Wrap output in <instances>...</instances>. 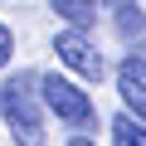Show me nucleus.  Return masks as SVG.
Wrapping results in <instances>:
<instances>
[{
  "label": "nucleus",
  "instance_id": "nucleus-2",
  "mask_svg": "<svg viewBox=\"0 0 146 146\" xmlns=\"http://www.w3.org/2000/svg\"><path fill=\"white\" fill-rule=\"evenodd\" d=\"M39 88H44V102L58 112V122H63V127H73V131L93 127V98L73 83V78H63V73H44Z\"/></svg>",
  "mask_w": 146,
  "mask_h": 146
},
{
  "label": "nucleus",
  "instance_id": "nucleus-4",
  "mask_svg": "<svg viewBox=\"0 0 146 146\" xmlns=\"http://www.w3.org/2000/svg\"><path fill=\"white\" fill-rule=\"evenodd\" d=\"M117 93H122L127 112H136V117L146 122V58L127 54V58L117 63Z\"/></svg>",
  "mask_w": 146,
  "mask_h": 146
},
{
  "label": "nucleus",
  "instance_id": "nucleus-8",
  "mask_svg": "<svg viewBox=\"0 0 146 146\" xmlns=\"http://www.w3.org/2000/svg\"><path fill=\"white\" fill-rule=\"evenodd\" d=\"M10 58H15V34H10L5 25H0V68H5Z\"/></svg>",
  "mask_w": 146,
  "mask_h": 146
},
{
  "label": "nucleus",
  "instance_id": "nucleus-1",
  "mask_svg": "<svg viewBox=\"0 0 146 146\" xmlns=\"http://www.w3.org/2000/svg\"><path fill=\"white\" fill-rule=\"evenodd\" d=\"M39 73H15L0 83V112L15 136V146H44V117H39Z\"/></svg>",
  "mask_w": 146,
  "mask_h": 146
},
{
  "label": "nucleus",
  "instance_id": "nucleus-6",
  "mask_svg": "<svg viewBox=\"0 0 146 146\" xmlns=\"http://www.w3.org/2000/svg\"><path fill=\"white\" fill-rule=\"evenodd\" d=\"M49 5H54V15H58V20L83 25V29L98 20V0H49Z\"/></svg>",
  "mask_w": 146,
  "mask_h": 146
},
{
  "label": "nucleus",
  "instance_id": "nucleus-10",
  "mask_svg": "<svg viewBox=\"0 0 146 146\" xmlns=\"http://www.w3.org/2000/svg\"><path fill=\"white\" fill-rule=\"evenodd\" d=\"M98 5H102V0H98Z\"/></svg>",
  "mask_w": 146,
  "mask_h": 146
},
{
  "label": "nucleus",
  "instance_id": "nucleus-5",
  "mask_svg": "<svg viewBox=\"0 0 146 146\" xmlns=\"http://www.w3.org/2000/svg\"><path fill=\"white\" fill-rule=\"evenodd\" d=\"M112 15H117V34L127 44H141L146 39V15H141L136 0H112Z\"/></svg>",
  "mask_w": 146,
  "mask_h": 146
},
{
  "label": "nucleus",
  "instance_id": "nucleus-9",
  "mask_svg": "<svg viewBox=\"0 0 146 146\" xmlns=\"http://www.w3.org/2000/svg\"><path fill=\"white\" fill-rule=\"evenodd\" d=\"M68 146H93V141H88V136H83V131H78V136H73V141H68Z\"/></svg>",
  "mask_w": 146,
  "mask_h": 146
},
{
  "label": "nucleus",
  "instance_id": "nucleus-7",
  "mask_svg": "<svg viewBox=\"0 0 146 146\" xmlns=\"http://www.w3.org/2000/svg\"><path fill=\"white\" fill-rule=\"evenodd\" d=\"M136 122H141L136 112L112 117V146H146V127H136Z\"/></svg>",
  "mask_w": 146,
  "mask_h": 146
},
{
  "label": "nucleus",
  "instance_id": "nucleus-3",
  "mask_svg": "<svg viewBox=\"0 0 146 146\" xmlns=\"http://www.w3.org/2000/svg\"><path fill=\"white\" fill-rule=\"evenodd\" d=\"M54 49H58V58L78 73V78H102L107 73V63H102V54H98V44L83 34V25H68V29H58V39H54Z\"/></svg>",
  "mask_w": 146,
  "mask_h": 146
}]
</instances>
